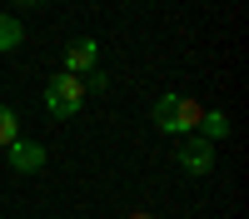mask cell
Segmentation results:
<instances>
[{"label":"cell","mask_w":249,"mask_h":219,"mask_svg":"<svg viewBox=\"0 0 249 219\" xmlns=\"http://www.w3.org/2000/svg\"><path fill=\"white\" fill-rule=\"evenodd\" d=\"M175 154H179V169L195 174V179H204V174L214 169V145H210V139H199V135H184Z\"/></svg>","instance_id":"3957f363"},{"label":"cell","mask_w":249,"mask_h":219,"mask_svg":"<svg viewBox=\"0 0 249 219\" xmlns=\"http://www.w3.org/2000/svg\"><path fill=\"white\" fill-rule=\"evenodd\" d=\"M20 139V125H15V115H10V105H0V150H10Z\"/></svg>","instance_id":"ba28073f"},{"label":"cell","mask_w":249,"mask_h":219,"mask_svg":"<svg viewBox=\"0 0 249 219\" xmlns=\"http://www.w3.org/2000/svg\"><path fill=\"white\" fill-rule=\"evenodd\" d=\"M20 35H25V25H20V20H10V15H0V50H15Z\"/></svg>","instance_id":"52a82bcc"},{"label":"cell","mask_w":249,"mask_h":219,"mask_svg":"<svg viewBox=\"0 0 249 219\" xmlns=\"http://www.w3.org/2000/svg\"><path fill=\"white\" fill-rule=\"evenodd\" d=\"M80 105H85V80H75V75L60 70L50 85H45V110H50L55 119H70Z\"/></svg>","instance_id":"7a4b0ae2"},{"label":"cell","mask_w":249,"mask_h":219,"mask_svg":"<svg viewBox=\"0 0 249 219\" xmlns=\"http://www.w3.org/2000/svg\"><path fill=\"white\" fill-rule=\"evenodd\" d=\"M10 165L20 174H35V169H45V150L30 145V139H15V145H10Z\"/></svg>","instance_id":"5b68a950"},{"label":"cell","mask_w":249,"mask_h":219,"mask_svg":"<svg viewBox=\"0 0 249 219\" xmlns=\"http://www.w3.org/2000/svg\"><path fill=\"white\" fill-rule=\"evenodd\" d=\"M199 119H204V105H195V100H184V95H164L160 105H155V125L164 135H175V139L195 135Z\"/></svg>","instance_id":"6da1fadb"},{"label":"cell","mask_w":249,"mask_h":219,"mask_svg":"<svg viewBox=\"0 0 249 219\" xmlns=\"http://www.w3.org/2000/svg\"><path fill=\"white\" fill-rule=\"evenodd\" d=\"M65 75H90V70H100V45H95V40H75V45H70V55H65Z\"/></svg>","instance_id":"277c9868"},{"label":"cell","mask_w":249,"mask_h":219,"mask_svg":"<svg viewBox=\"0 0 249 219\" xmlns=\"http://www.w3.org/2000/svg\"><path fill=\"white\" fill-rule=\"evenodd\" d=\"M199 125H204V139H210V145H219V139L230 135V119H224L219 110H204V119H199Z\"/></svg>","instance_id":"8992f818"},{"label":"cell","mask_w":249,"mask_h":219,"mask_svg":"<svg viewBox=\"0 0 249 219\" xmlns=\"http://www.w3.org/2000/svg\"><path fill=\"white\" fill-rule=\"evenodd\" d=\"M135 219H155V214H135Z\"/></svg>","instance_id":"9c48e42d"}]
</instances>
